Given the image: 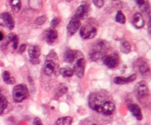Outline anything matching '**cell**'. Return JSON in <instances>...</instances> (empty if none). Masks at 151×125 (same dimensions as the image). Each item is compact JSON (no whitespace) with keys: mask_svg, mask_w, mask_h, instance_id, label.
Instances as JSON below:
<instances>
[{"mask_svg":"<svg viewBox=\"0 0 151 125\" xmlns=\"http://www.w3.org/2000/svg\"><path fill=\"white\" fill-rule=\"evenodd\" d=\"M107 100V96L102 93H93L88 96V105L90 108L96 112L100 113L103 104Z\"/></svg>","mask_w":151,"mask_h":125,"instance_id":"1","label":"cell"},{"mask_svg":"<svg viewBox=\"0 0 151 125\" xmlns=\"http://www.w3.org/2000/svg\"><path fill=\"white\" fill-rule=\"evenodd\" d=\"M29 96V90L24 84H20L14 87L13 90V98L15 102H22Z\"/></svg>","mask_w":151,"mask_h":125,"instance_id":"2","label":"cell"},{"mask_svg":"<svg viewBox=\"0 0 151 125\" xmlns=\"http://www.w3.org/2000/svg\"><path fill=\"white\" fill-rule=\"evenodd\" d=\"M80 35L83 39H91L97 35V28L88 23L80 29Z\"/></svg>","mask_w":151,"mask_h":125,"instance_id":"3","label":"cell"},{"mask_svg":"<svg viewBox=\"0 0 151 125\" xmlns=\"http://www.w3.org/2000/svg\"><path fill=\"white\" fill-rule=\"evenodd\" d=\"M82 57V53L78 51H75V50L70 49H67L63 54V60L65 62L69 63H73L74 61H76L77 60Z\"/></svg>","mask_w":151,"mask_h":125,"instance_id":"4","label":"cell"},{"mask_svg":"<svg viewBox=\"0 0 151 125\" xmlns=\"http://www.w3.org/2000/svg\"><path fill=\"white\" fill-rule=\"evenodd\" d=\"M104 64L109 69H114L118 66L119 62V57L116 53H114L111 55L104 56L103 57Z\"/></svg>","mask_w":151,"mask_h":125,"instance_id":"5","label":"cell"},{"mask_svg":"<svg viewBox=\"0 0 151 125\" xmlns=\"http://www.w3.org/2000/svg\"><path fill=\"white\" fill-rule=\"evenodd\" d=\"M86 60L83 57L80 58L75 61L74 69H72L74 71V74L76 75L78 77L83 78L84 76V71H85Z\"/></svg>","mask_w":151,"mask_h":125,"instance_id":"6","label":"cell"},{"mask_svg":"<svg viewBox=\"0 0 151 125\" xmlns=\"http://www.w3.org/2000/svg\"><path fill=\"white\" fill-rule=\"evenodd\" d=\"M136 95L139 98H145L149 95V89L147 84L144 81L138 82L134 88Z\"/></svg>","mask_w":151,"mask_h":125,"instance_id":"7","label":"cell"},{"mask_svg":"<svg viewBox=\"0 0 151 125\" xmlns=\"http://www.w3.org/2000/svg\"><path fill=\"white\" fill-rule=\"evenodd\" d=\"M88 11H89V7L87 4H82L77 8L75 15L73 16V19L77 20H83L86 19L88 16Z\"/></svg>","mask_w":151,"mask_h":125,"instance_id":"8","label":"cell"},{"mask_svg":"<svg viewBox=\"0 0 151 125\" xmlns=\"http://www.w3.org/2000/svg\"><path fill=\"white\" fill-rule=\"evenodd\" d=\"M81 21L77 20L72 18L67 25V34L69 36H72L75 35L79 29H81Z\"/></svg>","mask_w":151,"mask_h":125,"instance_id":"9","label":"cell"},{"mask_svg":"<svg viewBox=\"0 0 151 125\" xmlns=\"http://www.w3.org/2000/svg\"><path fill=\"white\" fill-rule=\"evenodd\" d=\"M115 110H116V107L114 102L111 101H106L102 106L100 113H103L105 116H111L114 113Z\"/></svg>","mask_w":151,"mask_h":125,"instance_id":"10","label":"cell"},{"mask_svg":"<svg viewBox=\"0 0 151 125\" xmlns=\"http://www.w3.org/2000/svg\"><path fill=\"white\" fill-rule=\"evenodd\" d=\"M44 35H45V40L47 44H54L58 39V32L56 29L50 28L44 32Z\"/></svg>","mask_w":151,"mask_h":125,"instance_id":"11","label":"cell"},{"mask_svg":"<svg viewBox=\"0 0 151 125\" xmlns=\"http://www.w3.org/2000/svg\"><path fill=\"white\" fill-rule=\"evenodd\" d=\"M128 110H130L133 116L138 121H141L142 119V113L139 106L137 104H129L128 105Z\"/></svg>","mask_w":151,"mask_h":125,"instance_id":"12","label":"cell"},{"mask_svg":"<svg viewBox=\"0 0 151 125\" xmlns=\"http://www.w3.org/2000/svg\"><path fill=\"white\" fill-rule=\"evenodd\" d=\"M56 67H57V66H56L55 63L54 61H52V60H47L44 66V74L47 76H50L53 73H55L56 70Z\"/></svg>","mask_w":151,"mask_h":125,"instance_id":"13","label":"cell"},{"mask_svg":"<svg viewBox=\"0 0 151 125\" xmlns=\"http://www.w3.org/2000/svg\"><path fill=\"white\" fill-rule=\"evenodd\" d=\"M0 18L4 21V24L9 29H13L15 26V22L10 13H2L0 15Z\"/></svg>","mask_w":151,"mask_h":125,"instance_id":"14","label":"cell"},{"mask_svg":"<svg viewBox=\"0 0 151 125\" xmlns=\"http://www.w3.org/2000/svg\"><path fill=\"white\" fill-rule=\"evenodd\" d=\"M137 79V75L136 74H133L128 77H123V76H116L114 79V82L117 85H123V84L130 83L132 82Z\"/></svg>","mask_w":151,"mask_h":125,"instance_id":"15","label":"cell"},{"mask_svg":"<svg viewBox=\"0 0 151 125\" xmlns=\"http://www.w3.org/2000/svg\"><path fill=\"white\" fill-rule=\"evenodd\" d=\"M132 24L137 29H141L145 26V21L141 13H136L132 18Z\"/></svg>","mask_w":151,"mask_h":125,"instance_id":"16","label":"cell"},{"mask_svg":"<svg viewBox=\"0 0 151 125\" xmlns=\"http://www.w3.org/2000/svg\"><path fill=\"white\" fill-rule=\"evenodd\" d=\"M28 54L30 57V60L38 59L40 54H41V48L37 45L30 46L28 49Z\"/></svg>","mask_w":151,"mask_h":125,"instance_id":"17","label":"cell"},{"mask_svg":"<svg viewBox=\"0 0 151 125\" xmlns=\"http://www.w3.org/2000/svg\"><path fill=\"white\" fill-rule=\"evenodd\" d=\"M96 44H96L95 49L94 50H97V51H103V52L109 49L110 47L109 43L105 40H99L96 42Z\"/></svg>","mask_w":151,"mask_h":125,"instance_id":"18","label":"cell"},{"mask_svg":"<svg viewBox=\"0 0 151 125\" xmlns=\"http://www.w3.org/2000/svg\"><path fill=\"white\" fill-rule=\"evenodd\" d=\"M104 57L103 56V52L100 51H97V50H93L91 51L89 54H88V57L92 61H97V60H100V59H102Z\"/></svg>","mask_w":151,"mask_h":125,"instance_id":"19","label":"cell"},{"mask_svg":"<svg viewBox=\"0 0 151 125\" xmlns=\"http://www.w3.org/2000/svg\"><path fill=\"white\" fill-rule=\"evenodd\" d=\"M119 48H120V51H122V53H124V54H128V53H130V51H131V44H130L128 41L123 40V41L120 43Z\"/></svg>","mask_w":151,"mask_h":125,"instance_id":"20","label":"cell"},{"mask_svg":"<svg viewBox=\"0 0 151 125\" xmlns=\"http://www.w3.org/2000/svg\"><path fill=\"white\" fill-rule=\"evenodd\" d=\"M72 123V118L70 116L59 118L55 122V125H71Z\"/></svg>","mask_w":151,"mask_h":125,"instance_id":"21","label":"cell"},{"mask_svg":"<svg viewBox=\"0 0 151 125\" xmlns=\"http://www.w3.org/2000/svg\"><path fill=\"white\" fill-rule=\"evenodd\" d=\"M10 42L13 44V49L16 50V49L18 48V44H19V38H18L17 35H15V34L13 33L9 35L8 36H7V44Z\"/></svg>","mask_w":151,"mask_h":125,"instance_id":"22","label":"cell"},{"mask_svg":"<svg viewBox=\"0 0 151 125\" xmlns=\"http://www.w3.org/2000/svg\"><path fill=\"white\" fill-rule=\"evenodd\" d=\"M136 2L137 3L139 9L143 13H147L150 12V6H149V4L147 1L140 0V1H136Z\"/></svg>","mask_w":151,"mask_h":125,"instance_id":"23","label":"cell"},{"mask_svg":"<svg viewBox=\"0 0 151 125\" xmlns=\"http://www.w3.org/2000/svg\"><path fill=\"white\" fill-rule=\"evenodd\" d=\"M11 8L15 13H19L22 8V1L19 0H11L10 1Z\"/></svg>","mask_w":151,"mask_h":125,"instance_id":"24","label":"cell"},{"mask_svg":"<svg viewBox=\"0 0 151 125\" xmlns=\"http://www.w3.org/2000/svg\"><path fill=\"white\" fill-rule=\"evenodd\" d=\"M7 105H8V101L7 98L2 95L0 97V115L2 114L4 110L7 108Z\"/></svg>","mask_w":151,"mask_h":125,"instance_id":"25","label":"cell"},{"mask_svg":"<svg viewBox=\"0 0 151 125\" xmlns=\"http://www.w3.org/2000/svg\"><path fill=\"white\" fill-rule=\"evenodd\" d=\"M60 73L63 77H71L74 75V71L72 69H68V68H63L60 69Z\"/></svg>","mask_w":151,"mask_h":125,"instance_id":"26","label":"cell"},{"mask_svg":"<svg viewBox=\"0 0 151 125\" xmlns=\"http://www.w3.org/2000/svg\"><path fill=\"white\" fill-rule=\"evenodd\" d=\"M115 20H116V22H118V23L119 24H125V21H126V19H125V15H124L123 13H122V11H120V10L117 11V13H116V16H115Z\"/></svg>","mask_w":151,"mask_h":125,"instance_id":"27","label":"cell"},{"mask_svg":"<svg viewBox=\"0 0 151 125\" xmlns=\"http://www.w3.org/2000/svg\"><path fill=\"white\" fill-rule=\"evenodd\" d=\"M150 71V68H149L148 65L146 62H143L142 63L140 64L139 66V71L142 74H145L148 73Z\"/></svg>","mask_w":151,"mask_h":125,"instance_id":"28","label":"cell"},{"mask_svg":"<svg viewBox=\"0 0 151 125\" xmlns=\"http://www.w3.org/2000/svg\"><path fill=\"white\" fill-rule=\"evenodd\" d=\"M29 5L33 10H39L42 7V1H29Z\"/></svg>","mask_w":151,"mask_h":125,"instance_id":"29","label":"cell"},{"mask_svg":"<svg viewBox=\"0 0 151 125\" xmlns=\"http://www.w3.org/2000/svg\"><path fill=\"white\" fill-rule=\"evenodd\" d=\"M46 21H47V17L44 15V16H41L40 17L37 18L35 20V24L36 25H42L45 23Z\"/></svg>","mask_w":151,"mask_h":125,"instance_id":"30","label":"cell"},{"mask_svg":"<svg viewBox=\"0 0 151 125\" xmlns=\"http://www.w3.org/2000/svg\"><path fill=\"white\" fill-rule=\"evenodd\" d=\"M60 21V18L55 17L54 19L52 20L51 23H50V26H51V28H52V29H55V26H57L59 24Z\"/></svg>","mask_w":151,"mask_h":125,"instance_id":"31","label":"cell"},{"mask_svg":"<svg viewBox=\"0 0 151 125\" xmlns=\"http://www.w3.org/2000/svg\"><path fill=\"white\" fill-rule=\"evenodd\" d=\"M2 78H3V81H4L5 83H7V82L8 81V79L10 78V72L7 71H5L3 72Z\"/></svg>","mask_w":151,"mask_h":125,"instance_id":"32","label":"cell"},{"mask_svg":"<svg viewBox=\"0 0 151 125\" xmlns=\"http://www.w3.org/2000/svg\"><path fill=\"white\" fill-rule=\"evenodd\" d=\"M93 3H94V5L97 7H102L103 5H104V1L103 0H94L93 1Z\"/></svg>","mask_w":151,"mask_h":125,"instance_id":"33","label":"cell"},{"mask_svg":"<svg viewBox=\"0 0 151 125\" xmlns=\"http://www.w3.org/2000/svg\"><path fill=\"white\" fill-rule=\"evenodd\" d=\"M33 125H44V124H43L41 119L36 117V118H35V119H34V121H33Z\"/></svg>","mask_w":151,"mask_h":125,"instance_id":"34","label":"cell"},{"mask_svg":"<svg viewBox=\"0 0 151 125\" xmlns=\"http://www.w3.org/2000/svg\"><path fill=\"white\" fill-rule=\"evenodd\" d=\"M26 47H27L26 44H22V45L20 46V47H19V53H20V54H22V53L24 52L25 49H26Z\"/></svg>","mask_w":151,"mask_h":125,"instance_id":"35","label":"cell"},{"mask_svg":"<svg viewBox=\"0 0 151 125\" xmlns=\"http://www.w3.org/2000/svg\"><path fill=\"white\" fill-rule=\"evenodd\" d=\"M15 82H16V79H15V78L11 77V76H10V78L8 79V81H7L6 84H8V85H13V84H14Z\"/></svg>","mask_w":151,"mask_h":125,"instance_id":"36","label":"cell"},{"mask_svg":"<svg viewBox=\"0 0 151 125\" xmlns=\"http://www.w3.org/2000/svg\"><path fill=\"white\" fill-rule=\"evenodd\" d=\"M30 63L32 64H38L40 63L39 59H34V60H30Z\"/></svg>","mask_w":151,"mask_h":125,"instance_id":"37","label":"cell"},{"mask_svg":"<svg viewBox=\"0 0 151 125\" xmlns=\"http://www.w3.org/2000/svg\"><path fill=\"white\" fill-rule=\"evenodd\" d=\"M3 38H4V35H3L2 32H1V31H0V41H2Z\"/></svg>","mask_w":151,"mask_h":125,"instance_id":"38","label":"cell"},{"mask_svg":"<svg viewBox=\"0 0 151 125\" xmlns=\"http://www.w3.org/2000/svg\"><path fill=\"white\" fill-rule=\"evenodd\" d=\"M1 96H2V94H1V89H0V97H1Z\"/></svg>","mask_w":151,"mask_h":125,"instance_id":"39","label":"cell"},{"mask_svg":"<svg viewBox=\"0 0 151 125\" xmlns=\"http://www.w3.org/2000/svg\"><path fill=\"white\" fill-rule=\"evenodd\" d=\"M93 125H97V124H93Z\"/></svg>","mask_w":151,"mask_h":125,"instance_id":"40","label":"cell"}]
</instances>
